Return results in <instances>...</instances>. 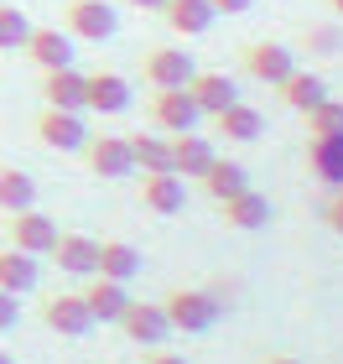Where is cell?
Segmentation results:
<instances>
[{
    "instance_id": "cell-1",
    "label": "cell",
    "mask_w": 343,
    "mask_h": 364,
    "mask_svg": "<svg viewBox=\"0 0 343 364\" xmlns=\"http://www.w3.org/2000/svg\"><path fill=\"white\" fill-rule=\"evenodd\" d=\"M161 312H167L172 333H208L224 312V296L219 291H203V287H172L161 296Z\"/></svg>"
},
{
    "instance_id": "cell-2",
    "label": "cell",
    "mask_w": 343,
    "mask_h": 364,
    "mask_svg": "<svg viewBox=\"0 0 343 364\" xmlns=\"http://www.w3.org/2000/svg\"><path fill=\"white\" fill-rule=\"evenodd\" d=\"M62 31L84 42H114L120 37V11L109 0H62Z\"/></svg>"
},
{
    "instance_id": "cell-3",
    "label": "cell",
    "mask_w": 343,
    "mask_h": 364,
    "mask_svg": "<svg viewBox=\"0 0 343 364\" xmlns=\"http://www.w3.org/2000/svg\"><path fill=\"white\" fill-rule=\"evenodd\" d=\"M146 120H151V130H161V136H183V130L203 125V109L192 105L187 89H151V99H146Z\"/></svg>"
},
{
    "instance_id": "cell-4",
    "label": "cell",
    "mask_w": 343,
    "mask_h": 364,
    "mask_svg": "<svg viewBox=\"0 0 343 364\" xmlns=\"http://www.w3.org/2000/svg\"><path fill=\"white\" fill-rule=\"evenodd\" d=\"M78 156H84V167L94 177H104V182H120V177L136 172V161H130V136H120V130H99V136L89 130V141H84Z\"/></svg>"
},
{
    "instance_id": "cell-5",
    "label": "cell",
    "mask_w": 343,
    "mask_h": 364,
    "mask_svg": "<svg viewBox=\"0 0 343 364\" xmlns=\"http://www.w3.org/2000/svg\"><path fill=\"white\" fill-rule=\"evenodd\" d=\"M31 136H37L47 151H84V141H89V120H84V114H73V109H53V105H42L37 114H31Z\"/></svg>"
},
{
    "instance_id": "cell-6",
    "label": "cell",
    "mask_w": 343,
    "mask_h": 364,
    "mask_svg": "<svg viewBox=\"0 0 343 364\" xmlns=\"http://www.w3.org/2000/svg\"><path fill=\"white\" fill-rule=\"evenodd\" d=\"M239 68L255 78V84H281V78L297 73V47L286 42H244L239 47Z\"/></svg>"
},
{
    "instance_id": "cell-7",
    "label": "cell",
    "mask_w": 343,
    "mask_h": 364,
    "mask_svg": "<svg viewBox=\"0 0 343 364\" xmlns=\"http://www.w3.org/2000/svg\"><path fill=\"white\" fill-rule=\"evenodd\" d=\"M37 318H42V328H53V333H62V338H84L94 328L89 307H84V291H42Z\"/></svg>"
},
{
    "instance_id": "cell-8",
    "label": "cell",
    "mask_w": 343,
    "mask_h": 364,
    "mask_svg": "<svg viewBox=\"0 0 343 364\" xmlns=\"http://www.w3.org/2000/svg\"><path fill=\"white\" fill-rule=\"evenodd\" d=\"M198 73V63H192L183 47H167V42H156V47H146V58H141V78H146V89H187V78Z\"/></svg>"
},
{
    "instance_id": "cell-9",
    "label": "cell",
    "mask_w": 343,
    "mask_h": 364,
    "mask_svg": "<svg viewBox=\"0 0 343 364\" xmlns=\"http://www.w3.org/2000/svg\"><path fill=\"white\" fill-rule=\"evenodd\" d=\"M6 245L26 255H47L58 245V224L42 208H16V213H6Z\"/></svg>"
},
{
    "instance_id": "cell-10",
    "label": "cell",
    "mask_w": 343,
    "mask_h": 364,
    "mask_svg": "<svg viewBox=\"0 0 343 364\" xmlns=\"http://www.w3.org/2000/svg\"><path fill=\"white\" fill-rule=\"evenodd\" d=\"M120 333L130 338V343H146V349H156V343H167V333H172V323H167V312H161V302H136L130 296V307L120 312Z\"/></svg>"
},
{
    "instance_id": "cell-11",
    "label": "cell",
    "mask_w": 343,
    "mask_h": 364,
    "mask_svg": "<svg viewBox=\"0 0 343 364\" xmlns=\"http://www.w3.org/2000/svg\"><path fill=\"white\" fill-rule=\"evenodd\" d=\"M187 203V182L177 172H141V208L156 213V219H172Z\"/></svg>"
},
{
    "instance_id": "cell-12",
    "label": "cell",
    "mask_w": 343,
    "mask_h": 364,
    "mask_svg": "<svg viewBox=\"0 0 343 364\" xmlns=\"http://www.w3.org/2000/svg\"><path fill=\"white\" fill-rule=\"evenodd\" d=\"M37 89H42V105H53V109H73V114H84V94H89V73H78L73 63L68 68H47L37 78Z\"/></svg>"
},
{
    "instance_id": "cell-13",
    "label": "cell",
    "mask_w": 343,
    "mask_h": 364,
    "mask_svg": "<svg viewBox=\"0 0 343 364\" xmlns=\"http://www.w3.org/2000/svg\"><path fill=\"white\" fill-rule=\"evenodd\" d=\"M130 78L114 73V68H99L89 73V94H84V114H125L130 109Z\"/></svg>"
},
{
    "instance_id": "cell-14",
    "label": "cell",
    "mask_w": 343,
    "mask_h": 364,
    "mask_svg": "<svg viewBox=\"0 0 343 364\" xmlns=\"http://www.w3.org/2000/svg\"><path fill=\"white\" fill-rule=\"evenodd\" d=\"M208 125H214V136H219V141H229V146H250V141L266 136V114L250 109V105H239V99H234L229 109L208 114Z\"/></svg>"
},
{
    "instance_id": "cell-15",
    "label": "cell",
    "mask_w": 343,
    "mask_h": 364,
    "mask_svg": "<svg viewBox=\"0 0 343 364\" xmlns=\"http://www.w3.org/2000/svg\"><path fill=\"white\" fill-rule=\"evenodd\" d=\"M214 141L203 136V130H183V136H172V172L183 182H198L208 167H214Z\"/></svg>"
},
{
    "instance_id": "cell-16",
    "label": "cell",
    "mask_w": 343,
    "mask_h": 364,
    "mask_svg": "<svg viewBox=\"0 0 343 364\" xmlns=\"http://www.w3.org/2000/svg\"><path fill=\"white\" fill-rule=\"evenodd\" d=\"M219 208V219L229 224V229H266L271 219H276V208H271V198L266 193H255V188H244V193H234V198H224V203H214Z\"/></svg>"
},
{
    "instance_id": "cell-17",
    "label": "cell",
    "mask_w": 343,
    "mask_h": 364,
    "mask_svg": "<svg viewBox=\"0 0 343 364\" xmlns=\"http://www.w3.org/2000/svg\"><path fill=\"white\" fill-rule=\"evenodd\" d=\"M21 53H26L31 68H42V73L47 68H68V63H73V37L58 31V26H31V37H26Z\"/></svg>"
},
{
    "instance_id": "cell-18",
    "label": "cell",
    "mask_w": 343,
    "mask_h": 364,
    "mask_svg": "<svg viewBox=\"0 0 343 364\" xmlns=\"http://www.w3.org/2000/svg\"><path fill=\"white\" fill-rule=\"evenodd\" d=\"M187 94H192V105H198L203 120H208V114H219V109H229L239 99V84L229 73H219V68H198L187 78Z\"/></svg>"
},
{
    "instance_id": "cell-19",
    "label": "cell",
    "mask_w": 343,
    "mask_h": 364,
    "mask_svg": "<svg viewBox=\"0 0 343 364\" xmlns=\"http://www.w3.org/2000/svg\"><path fill=\"white\" fill-rule=\"evenodd\" d=\"M53 266L62 276H94V266H99V240H89V235H62L58 229V245L53 250Z\"/></svg>"
},
{
    "instance_id": "cell-20",
    "label": "cell",
    "mask_w": 343,
    "mask_h": 364,
    "mask_svg": "<svg viewBox=\"0 0 343 364\" xmlns=\"http://www.w3.org/2000/svg\"><path fill=\"white\" fill-rule=\"evenodd\" d=\"M156 16H161V26H167L172 37H203V31L214 26V6H208V0H167Z\"/></svg>"
},
{
    "instance_id": "cell-21",
    "label": "cell",
    "mask_w": 343,
    "mask_h": 364,
    "mask_svg": "<svg viewBox=\"0 0 343 364\" xmlns=\"http://www.w3.org/2000/svg\"><path fill=\"white\" fill-rule=\"evenodd\" d=\"M84 307H89V318H94V323H120V312L130 307V291H125V281L89 276V287H84Z\"/></svg>"
},
{
    "instance_id": "cell-22",
    "label": "cell",
    "mask_w": 343,
    "mask_h": 364,
    "mask_svg": "<svg viewBox=\"0 0 343 364\" xmlns=\"http://www.w3.org/2000/svg\"><path fill=\"white\" fill-rule=\"evenodd\" d=\"M276 99H281L286 109H297V114H307V109H317L322 99H328V78H317V73H291V78H281L276 84Z\"/></svg>"
},
{
    "instance_id": "cell-23",
    "label": "cell",
    "mask_w": 343,
    "mask_h": 364,
    "mask_svg": "<svg viewBox=\"0 0 343 364\" xmlns=\"http://www.w3.org/2000/svg\"><path fill=\"white\" fill-rule=\"evenodd\" d=\"M37 281H42V255H26V250H0V287L6 291H37Z\"/></svg>"
},
{
    "instance_id": "cell-24",
    "label": "cell",
    "mask_w": 343,
    "mask_h": 364,
    "mask_svg": "<svg viewBox=\"0 0 343 364\" xmlns=\"http://www.w3.org/2000/svg\"><path fill=\"white\" fill-rule=\"evenodd\" d=\"M307 167L317 172V182L343 188V136H307Z\"/></svg>"
},
{
    "instance_id": "cell-25",
    "label": "cell",
    "mask_w": 343,
    "mask_h": 364,
    "mask_svg": "<svg viewBox=\"0 0 343 364\" xmlns=\"http://www.w3.org/2000/svg\"><path fill=\"white\" fill-rule=\"evenodd\" d=\"M198 188L208 193V203H224V198H234V193L250 188V172H244V161H224V156H214V167L198 177Z\"/></svg>"
},
{
    "instance_id": "cell-26",
    "label": "cell",
    "mask_w": 343,
    "mask_h": 364,
    "mask_svg": "<svg viewBox=\"0 0 343 364\" xmlns=\"http://www.w3.org/2000/svg\"><path fill=\"white\" fill-rule=\"evenodd\" d=\"M130 161H136V172H172V136L136 130L130 136Z\"/></svg>"
},
{
    "instance_id": "cell-27",
    "label": "cell",
    "mask_w": 343,
    "mask_h": 364,
    "mask_svg": "<svg viewBox=\"0 0 343 364\" xmlns=\"http://www.w3.org/2000/svg\"><path fill=\"white\" fill-rule=\"evenodd\" d=\"M94 276H109V281H136L141 276V250L125 240H99V266Z\"/></svg>"
},
{
    "instance_id": "cell-28",
    "label": "cell",
    "mask_w": 343,
    "mask_h": 364,
    "mask_svg": "<svg viewBox=\"0 0 343 364\" xmlns=\"http://www.w3.org/2000/svg\"><path fill=\"white\" fill-rule=\"evenodd\" d=\"M16 208H37V177L0 161V213H16Z\"/></svg>"
},
{
    "instance_id": "cell-29",
    "label": "cell",
    "mask_w": 343,
    "mask_h": 364,
    "mask_svg": "<svg viewBox=\"0 0 343 364\" xmlns=\"http://www.w3.org/2000/svg\"><path fill=\"white\" fill-rule=\"evenodd\" d=\"M26 37H31V16L21 11V6H0V53H16V47H26Z\"/></svg>"
},
{
    "instance_id": "cell-30",
    "label": "cell",
    "mask_w": 343,
    "mask_h": 364,
    "mask_svg": "<svg viewBox=\"0 0 343 364\" xmlns=\"http://www.w3.org/2000/svg\"><path fill=\"white\" fill-rule=\"evenodd\" d=\"M302 120H307V136H343V99L328 94L317 109H307Z\"/></svg>"
},
{
    "instance_id": "cell-31",
    "label": "cell",
    "mask_w": 343,
    "mask_h": 364,
    "mask_svg": "<svg viewBox=\"0 0 343 364\" xmlns=\"http://www.w3.org/2000/svg\"><path fill=\"white\" fill-rule=\"evenodd\" d=\"M338 47H343V42H338L333 26H307V31H302V53H307V58H333Z\"/></svg>"
},
{
    "instance_id": "cell-32",
    "label": "cell",
    "mask_w": 343,
    "mask_h": 364,
    "mask_svg": "<svg viewBox=\"0 0 343 364\" xmlns=\"http://www.w3.org/2000/svg\"><path fill=\"white\" fill-rule=\"evenodd\" d=\"M322 224L343 235V188H328V198H322Z\"/></svg>"
},
{
    "instance_id": "cell-33",
    "label": "cell",
    "mask_w": 343,
    "mask_h": 364,
    "mask_svg": "<svg viewBox=\"0 0 343 364\" xmlns=\"http://www.w3.org/2000/svg\"><path fill=\"white\" fill-rule=\"evenodd\" d=\"M16 318H21V302H16V291H6V287H0V333H11V328H16Z\"/></svg>"
},
{
    "instance_id": "cell-34",
    "label": "cell",
    "mask_w": 343,
    "mask_h": 364,
    "mask_svg": "<svg viewBox=\"0 0 343 364\" xmlns=\"http://www.w3.org/2000/svg\"><path fill=\"white\" fill-rule=\"evenodd\" d=\"M208 6H214V16H244L255 0H208Z\"/></svg>"
},
{
    "instance_id": "cell-35",
    "label": "cell",
    "mask_w": 343,
    "mask_h": 364,
    "mask_svg": "<svg viewBox=\"0 0 343 364\" xmlns=\"http://www.w3.org/2000/svg\"><path fill=\"white\" fill-rule=\"evenodd\" d=\"M141 364H187L183 354H172V349H161V343H156V349H146V359Z\"/></svg>"
},
{
    "instance_id": "cell-36",
    "label": "cell",
    "mask_w": 343,
    "mask_h": 364,
    "mask_svg": "<svg viewBox=\"0 0 343 364\" xmlns=\"http://www.w3.org/2000/svg\"><path fill=\"white\" fill-rule=\"evenodd\" d=\"M120 6H130V11H151V16H156L161 6H167V0H120Z\"/></svg>"
},
{
    "instance_id": "cell-37",
    "label": "cell",
    "mask_w": 343,
    "mask_h": 364,
    "mask_svg": "<svg viewBox=\"0 0 343 364\" xmlns=\"http://www.w3.org/2000/svg\"><path fill=\"white\" fill-rule=\"evenodd\" d=\"M255 364H302V359H291V354H266V359H255Z\"/></svg>"
},
{
    "instance_id": "cell-38",
    "label": "cell",
    "mask_w": 343,
    "mask_h": 364,
    "mask_svg": "<svg viewBox=\"0 0 343 364\" xmlns=\"http://www.w3.org/2000/svg\"><path fill=\"white\" fill-rule=\"evenodd\" d=\"M322 6H328V11H338V16H343V0H322Z\"/></svg>"
},
{
    "instance_id": "cell-39",
    "label": "cell",
    "mask_w": 343,
    "mask_h": 364,
    "mask_svg": "<svg viewBox=\"0 0 343 364\" xmlns=\"http://www.w3.org/2000/svg\"><path fill=\"white\" fill-rule=\"evenodd\" d=\"M0 364H16V359H11V354H6V349H0Z\"/></svg>"
},
{
    "instance_id": "cell-40",
    "label": "cell",
    "mask_w": 343,
    "mask_h": 364,
    "mask_svg": "<svg viewBox=\"0 0 343 364\" xmlns=\"http://www.w3.org/2000/svg\"><path fill=\"white\" fill-rule=\"evenodd\" d=\"M0 6H6V0H0Z\"/></svg>"
}]
</instances>
